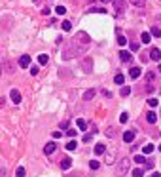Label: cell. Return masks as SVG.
<instances>
[{
	"label": "cell",
	"mask_w": 161,
	"mask_h": 177,
	"mask_svg": "<svg viewBox=\"0 0 161 177\" xmlns=\"http://www.w3.org/2000/svg\"><path fill=\"white\" fill-rule=\"evenodd\" d=\"M85 49H87L85 46H80V44H76V42L72 40V42H70V46L63 49V59H72L74 55H78V53H83Z\"/></svg>",
	"instance_id": "cell-1"
},
{
	"label": "cell",
	"mask_w": 161,
	"mask_h": 177,
	"mask_svg": "<svg viewBox=\"0 0 161 177\" xmlns=\"http://www.w3.org/2000/svg\"><path fill=\"white\" fill-rule=\"evenodd\" d=\"M76 44H80V46H89V42H91V36L85 32V31H78V34H76V38H74Z\"/></svg>",
	"instance_id": "cell-2"
},
{
	"label": "cell",
	"mask_w": 161,
	"mask_h": 177,
	"mask_svg": "<svg viewBox=\"0 0 161 177\" xmlns=\"http://www.w3.org/2000/svg\"><path fill=\"white\" fill-rule=\"evenodd\" d=\"M129 168H131V160L123 158V160L118 162V166H116V173H118V175H125V173L129 172Z\"/></svg>",
	"instance_id": "cell-3"
},
{
	"label": "cell",
	"mask_w": 161,
	"mask_h": 177,
	"mask_svg": "<svg viewBox=\"0 0 161 177\" xmlns=\"http://www.w3.org/2000/svg\"><path fill=\"white\" fill-rule=\"evenodd\" d=\"M80 67H82L83 73H91V70H93V59H91V57H83L82 63H80Z\"/></svg>",
	"instance_id": "cell-4"
},
{
	"label": "cell",
	"mask_w": 161,
	"mask_h": 177,
	"mask_svg": "<svg viewBox=\"0 0 161 177\" xmlns=\"http://www.w3.org/2000/svg\"><path fill=\"white\" fill-rule=\"evenodd\" d=\"M120 59L123 63H133V53L127 52V49H121V52H120Z\"/></svg>",
	"instance_id": "cell-5"
},
{
	"label": "cell",
	"mask_w": 161,
	"mask_h": 177,
	"mask_svg": "<svg viewBox=\"0 0 161 177\" xmlns=\"http://www.w3.org/2000/svg\"><path fill=\"white\" fill-rule=\"evenodd\" d=\"M114 8L118 10V13H121L127 8V2H125V0H114Z\"/></svg>",
	"instance_id": "cell-6"
},
{
	"label": "cell",
	"mask_w": 161,
	"mask_h": 177,
	"mask_svg": "<svg viewBox=\"0 0 161 177\" xmlns=\"http://www.w3.org/2000/svg\"><path fill=\"white\" fill-rule=\"evenodd\" d=\"M150 59H153L156 63L161 59V49H159V48H152V49H150Z\"/></svg>",
	"instance_id": "cell-7"
},
{
	"label": "cell",
	"mask_w": 161,
	"mask_h": 177,
	"mask_svg": "<svg viewBox=\"0 0 161 177\" xmlns=\"http://www.w3.org/2000/svg\"><path fill=\"white\" fill-rule=\"evenodd\" d=\"M29 65H31V55H21V57H19V67L27 69Z\"/></svg>",
	"instance_id": "cell-8"
},
{
	"label": "cell",
	"mask_w": 161,
	"mask_h": 177,
	"mask_svg": "<svg viewBox=\"0 0 161 177\" xmlns=\"http://www.w3.org/2000/svg\"><path fill=\"white\" fill-rule=\"evenodd\" d=\"M10 97H11V101L15 103V105H19V103H21V94H19L17 90H11V91H10Z\"/></svg>",
	"instance_id": "cell-9"
},
{
	"label": "cell",
	"mask_w": 161,
	"mask_h": 177,
	"mask_svg": "<svg viewBox=\"0 0 161 177\" xmlns=\"http://www.w3.org/2000/svg\"><path fill=\"white\" fill-rule=\"evenodd\" d=\"M140 74H142V69H138V67H133V69L129 70V76H131L133 80H137V78H138V76H140Z\"/></svg>",
	"instance_id": "cell-10"
},
{
	"label": "cell",
	"mask_w": 161,
	"mask_h": 177,
	"mask_svg": "<svg viewBox=\"0 0 161 177\" xmlns=\"http://www.w3.org/2000/svg\"><path fill=\"white\" fill-rule=\"evenodd\" d=\"M97 95V90L95 88H91V90H87L85 94H83V101H91V99H93Z\"/></svg>",
	"instance_id": "cell-11"
},
{
	"label": "cell",
	"mask_w": 161,
	"mask_h": 177,
	"mask_svg": "<svg viewBox=\"0 0 161 177\" xmlns=\"http://www.w3.org/2000/svg\"><path fill=\"white\" fill-rule=\"evenodd\" d=\"M2 69L6 73H13V70H15V65H13L11 61H2Z\"/></svg>",
	"instance_id": "cell-12"
},
{
	"label": "cell",
	"mask_w": 161,
	"mask_h": 177,
	"mask_svg": "<svg viewBox=\"0 0 161 177\" xmlns=\"http://www.w3.org/2000/svg\"><path fill=\"white\" fill-rule=\"evenodd\" d=\"M55 148H57V145H55L53 141H51V143H46L44 152H46V154H53V152H55Z\"/></svg>",
	"instance_id": "cell-13"
},
{
	"label": "cell",
	"mask_w": 161,
	"mask_h": 177,
	"mask_svg": "<svg viewBox=\"0 0 161 177\" xmlns=\"http://www.w3.org/2000/svg\"><path fill=\"white\" fill-rule=\"evenodd\" d=\"M146 120H148L150 124H156L157 122V114L153 111H150V112H146Z\"/></svg>",
	"instance_id": "cell-14"
},
{
	"label": "cell",
	"mask_w": 161,
	"mask_h": 177,
	"mask_svg": "<svg viewBox=\"0 0 161 177\" xmlns=\"http://www.w3.org/2000/svg\"><path fill=\"white\" fill-rule=\"evenodd\" d=\"M133 139H135V131H133V130H129V131L123 133V141H125V143H131Z\"/></svg>",
	"instance_id": "cell-15"
},
{
	"label": "cell",
	"mask_w": 161,
	"mask_h": 177,
	"mask_svg": "<svg viewBox=\"0 0 161 177\" xmlns=\"http://www.w3.org/2000/svg\"><path fill=\"white\" fill-rule=\"evenodd\" d=\"M70 166H72V160L68 158V156H65V158L61 160V168L63 169H70Z\"/></svg>",
	"instance_id": "cell-16"
},
{
	"label": "cell",
	"mask_w": 161,
	"mask_h": 177,
	"mask_svg": "<svg viewBox=\"0 0 161 177\" xmlns=\"http://www.w3.org/2000/svg\"><path fill=\"white\" fill-rule=\"evenodd\" d=\"M118 44H120V46H125V44H127V36H125V34H121V31H118Z\"/></svg>",
	"instance_id": "cell-17"
},
{
	"label": "cell",
	"mask_w": 161,
	"mask_h": 177,
	"mask_svg": "<svg viewBox=\"0 0 161 177\" xmlns=\"http://www.w3.org/2000/svg\"><path fill=\"white\" fill-rule=\"evenodd\" d=\"M104 152H106L104 145H102V143H97V145H95V154H99V156H101V154H104Z\"/></svg>",
	"instance_id": "cell-18"
},
{
	"label": "cell",
	"mask_w": 161,
	"mask_h": 177,
	"mask_svg": "<svg viewBox=\"0 0 161 177\" xmlns=\"http://www.w3.org/2000/svg\"><path fill=\"white\" fill-rule=\"evenodd\" d=\"M78 128H80V131H85L87 130V122L83 118H78Z\"/></svg>",
	"instance_id": "cell-19"
},
{
	"label": "cell",
	"mask_w": 161,
	"mask_h": 177,
	"mask_svg": "<svg viewBox=\"0 0 161 177\" xmlns=\"http://www.w3.org/2000/svg\"><path fill=\"white\" fill-rule=\"evenodd\" d=\"M140 40L144 42V44H150V42H152V36H150V32H142V34H140Z\"/></svg>",
	"instance_id": "cell-20"
},
{
	"label": "cell",
	"mask_w": 161,
	"mask_h": 177,
	"mask_svg": "<svg viewBox=\"0 0 161 177\" xmlns=\"http://www.w3.org/2000/svg\"><path fill=\"white\" fill-rule=\"evenodd\" d=\"M120 94H121V97H127V95L131 94V88H129V86H125V84H123V86H121V90H120Z\"/></svg>",
	"instance_id": "cell-21"
},
{
	"label": "cell",
	"mask_w": 161,
	"mask_h": 177,
	"mask_svg": "<svg viewBox=\"0 0 161 177\" xmlns=\"http://www.w3.org/2000/svg\"><path fill=\"white\" fill-rule=\"evenodd\" d=\"M153 80H156V73H153V70H150V73H146V82H148V84H152Z\"/></svg>",
	"instance_id": "cell-22"
},
{
	"label": "cell",
	"mask_w": 161,
	"mask_h": 177,
	"mask_svg": "<svg viewBox=\"0 0 161 177\" xmlns=\"http://www.w3.org/2000/svg\"><path fill=\"white\" fill-rule=\"evenodd\" d=\"M114 82L121 86V84H125V76H123V74H116V76H114Z\"/></svg>",
	"instance_id": "cell-23"
},
{
	"label": "cell",
	"mask_w": 161,
	"mask_h": 177,
	"mask_svg": "<svg viewBox=\"0 0 161 177\" xmlns=\"http://www.w3.org/2000/svg\"><path fill=\"white\" fill-rule=\"evenodd\" d=\"M150 36H161V29H159V27H152Z\"/></svg>",
	"instance_id": "cell-24"
},
{
	"label": "cell",
	"mask_w": 161,
	"mask_h": 177,
	"mask_svg": "<svg viewBox=\"0 0 161 177\" xmlns=\"http://www.w3.org/2000/svg\"><path fill=\"white\" fill-rule=\"evenodd\" d=\"M38 63H40V65H47V55L46 53H40L38 55Z\"/></svg>",
	"instance_id": "cell-25"
},
{
	"label": "cell",
	"mask_w": 161,
	"mask_h": 177,
	"mask_svg": "<svg viewBox=\"0 0 161 177\" xmlns=\"http://www.w3.org/2000/svg\"><path fill=\"white\" fill-rule=\"evenodd\" d=\"M116 131H118V130L114 128V126H110V128L106 130V135H108V137H116V135H118V133H116Z\"/></svg>",
	"instance_id": "cell-26"
},
{
	"label": "cell",
	"mask_w": 161,
	"mask_h": 177,
	"mask_svg": "<svg viewBox=\"0 0 161 177\" xmlns=\"http://www.w3.org/2000/svg\"><path fill=\"white\" fill-rule=\"evenodd\" d=\"M61 27H63V31H66V32H68V31H72V23H70V21H63V25H61Z\"/></svg>",
	"instance_id": "cell-27"
},
{
	"label": "cell",
	"mask_w": 161,
	"mask_h": 177,
	"mask_svg": "<svg viewBox=\"0 0 161 177\" xmlns=\"http://www.w3.org/2000/svg\"><path fill=\"white\" fill-rule=\"evenodd\" d=\"M131 4H133V6H137V8H144L146 0H131Z\"/></svg>",
	"instance_id": "cell-28"
},
{
	"label": "cell",
	"mask_w": 161,
	"mask_h": 177,
	"mask_svg": "<svg viewBox=\"0 0 161 177\" xmlns=\"http://www.w3.org/2000/svg\"><path fill=\"white\" fill-rule=\"evenodd\" d=\"M142 152H144V154H150V152H153V145H152V143H148V145H144V148H142Z\"/></svg>",
	"instance_id": "cell-29"
},
{
	"label": "cell",
	"mask_w": 161,
	"mask_h": 177,
	"mask_svg": "<svg viewBox=\"0 0 161 177\" xmlns=\"http://www.w3.org/2000/svg\"><path fill=\"white\" fill-rule=\"evenodd\" d=\"M135 162H137V164H146L144 154H137V156H135Z\"/></svg>",
	"instance_id": "cell-30"
},
{
	"label": "cell",
	"mask_w": 161,
	"mask_h": 177,
	"mask_svg": "<svg viewBox=\"0 0 161 177\" xmlns=\"http://www.w3.org/2000/svg\"><path fill=\"white\" fill-rule=\"evenodd\" d=\"M15 177H25V168H23V166H19V168L15 169Z\"/></svg>",
	"instance_id": "cell-31"
},
{
	"label": "cell",
	"mask_w": 161,
	"mask_h": 177,
	"mask_svg": "<svg viewBox=\"0 0 161 177\" xmlns=\"http://www.w3.org/2000/svg\"><path fill=\"white\" fill-rule=\"evenodd\" d=\"M55 12H57V15H65V13H66V8H65V6H57V8H55Z\"/></svg>",
	"instance_id": "cell-32"
},
{
	"label": "cell",
	"mask_w": 161,
	"mask_h": 177,
	"mask_svg": "<svg viewBox=\"0 0 161 177\" xmlns=\"http://www.w3.org/2000/svg\"><path fill=\"white\" fill-rule=\"evenodd\" d=\"M148 105H150V107H157V105H159V99L150 97V99H148Z\"/></svg>",
	"instance_id": "cell-33"
},
{
	"label": "cell",
	"mask_w": 161,
	"mask_h": 177,
	"mask_svg": "<svg viewBox=\"0 0 161 177\" xmlns=\"http://www.w3.org/2000/svg\"><path fill=\"white\" fill-rule=\"evenodd\" d=\"M76 147H78V143H76V141H68V143H66V151H74Z\"/></svg>",
	"instance_id": "cell-34"
},
{
	"label": "cell",
	"mask_w": 161,
	"mask_h": 177,
	"mask_svg": "<svg viewBox=\"0 0 161 177\" xmlns=\"http://www.w3.org/2000/svg\"><path fill=\"white\" fill-rule=\"evenodd\" d=\"M142 173H144V169H142V168L133 169V177H142Z\"/></svg>",
	"instance_id": "cell-35"
},
{
	"label": "cell",
	"mask_w": 161,
	"mask_h": 177,
	"mask_svg": "<svg viewBox=\"0 0 161 177\" xmlns=\"http://www.w3.org/2000/svg\"><path fill=\"white\" fill-rule=\"evenodd\" d=\"M89 12H93V13H106V10H104V8H97V6L89 8Z\"/></svg>",
	"instance_id": "cell-36"
},
{
	"label": "cell",
	"mask_w": 161,
	"mask_h": 177,
	"mask_svg": "<svg viewBox=\"0 0 161 177\" xmlns=\"http://www.w3.org/2000/svg\"><path fill=\"white\" fill-rule=\"evenodd\" d=\"M99 166H101L99 160H91V162H89V168H91V169H99Z\"/></svg>",
	"instance_id": "cell-37"
},
{
	"label": "cell",
	"mask_w": 161,
	"mask_h": 177,
	"mask_svg": "<svg viewBox=\"0 0 161 177\" xmlns=\"http://www.w3.org/2000/svg\"><path fill=\"white\" fill-rule=\"evenodd\" d=\"M127 120H129V114H127V112H121V114H120V122H121V124H125Z\"/></svg>",
	"instance_id": "cell-38"
},
{
	"label": "cell",
	"mask_w": 161,
	"mask_h": 177,
	"mask_svg": "<svg viewBox=\"0 0 161 177\" xmlns=\"http://www.w3.org/2000/svg\"><path fill=\"white\" fill-rule=\"evenodd\" d=\"M131 52H138V42H131Z\"/></svg>",
	"instance_id": "cell-39"
},
{
	"label": "cell",
	"mask_w": 161,
	"mask_h": 177,
	"mask_svg": "<svg viewBox=\"0 0 161 177\" xmlns=\"http://www.w3.org/2000/svg\"><path fill=\"white\" fill-rule=\"evenodd\" d=\"M83 143H89V141H91V133H85V135H83Z\"/></svg>",
	"instance_id": "cell-40"
},
{
	"label": "cell",
	"mask_w": 161,
	"mask_h": 177,
	"mask_svg": "<svg viewBox=\"0 0 161 177\" xmlns=\"http://www.w3.org/2000/svg\"><path fill=\"white\" fill-rule=\"evenodd\" d=\"M38 70H40L38 67H31V74H32V76H36V74H38Z\"/></svg>",
	"instance_id": "cell-41"
},
{
	"label": "cell",
	"mask_w": 161,
	"mask_h": 177,
	"mask_svg": "<svg viewBox=\"0 0 161 177\" xmlns=\"http://www.w3.org/2000/svg\"><path fill=\"white\" fill-rule=\"evenodd\" d=\"M63 135V131H53V139H59Z\"/></svg>",
	"instance_id": "cell-42"
},
{
	"label": "cell",
	"mask_w": 161,
	"mask_h": 177,
	"mask_svg": "<svg viewBox=\"0 0 161 177\" xmlns=\"http://www.w3.org/2000/svg\"><path fill=\"white\" fill-rule=\"evenodd\" d=\"M66 133H68V135H70V137H74V135H76V133H78V131H76V130H66Z\"/></svg>",
	"instance_id": "cell-43"
},
{
	"label": "cell",
	"mask_w": 161,
	"mask_h": 177,
	"mask_svg": "<svg viewBox=\"0 0 161 177\" xmlns=\"http://www.w3.org/2000/svg\"><path fill=\"white\" fill-rule=\"evenodd\" d=\"M61 128H65V130L68 128V120H63V122H61Z\"/></svg>",
	"instance_id": "cell-44"
},
{
	"label": "cell",
	"mask_w": 161,
	"mask_h": 177,
	"mask_svg": "<svg viewBox=\"0 0 161 177\" xmlns=\"http://www.w3.org/2000/svg\"><path fill=\"white\" fill-rule=\"evenodd\" d=\"M42 13H44V15H50L51 10H50V8H44V10H42Z\"/></svg>",
	"instance_id": "cell-45"
},
{
	"label": "cell",
	"mask_w": 161,
	"mask_h": 177,
	"mask_svg": "<svg viewBox=\"0 0 161 177\" xmlns=\"http://www.w3.org/2000/svg\"><path fill=\"white\" fill-rule=\"evenodd\" d=\"M102 94H104V97H108V99L112 97V94H110V91H108V90H102Z\"/></svg>",
	"instance_id": "cell-46"
},
{
	"label": "cell",
	"mask_w": 161,
	"mask_h": 177,
	"mask_svg": "<svg viewBox=\"0 0 161 177\" xmlns=\"http://www.w3.org/2000/svg\"><path fill=\"white\" fill-rule=\"evenodd\" d=\"M0 177H6V169H4V168L0 169Z\"/></svg>",
	"instance_id": "cell-47"
},
{
	"label": "cell",
	"mask_w": 161,
	"mask_h": 177,
	"mask_svg": "<svg viewBox=\"0 0 161 177\" xmlns=\"http://www.w3.org/2000/svg\"><path fill=\"white\" fill-rule=\"evenodd\" d=\"M152 177H161V173H157V172H153V175Z\"/></svg>",
	"instance_id": "cell-48"
},
{
	"label": "cell",
	"mask_w": 161,
	"mask_h": 177,
	"mask_svg": "<svg viewBox=\"0 0 161 177\" xmlns=\"http://www.w3.org/2000/svg\"><path fill=\"white\" fill-rule=\"evenodd\" d=\"M101 2H102V4H106V2H112V0H101Z\"/></svg>",
	"instance_id": "cell-49"
},
{
	"label": "cell",
	"mask_w": 161,
	"mask_h": 177,
	"mask_svg": "<svg viewBox=\"0 0 161 177\" xmlns=\"http://www.w3.org/2000/svg\"><path fill=\"white\" fill-rule=\"evenodd\" d=\"M68 177H80V175H68Z\"/></svg>",
	"instance_id": "cell-50"
},
{
	"label": "cell",
	"mask_w": 161,
	"mask_h": 177,
	"mask_svg": "<svg viewBox=\"0 0 161 177\" xmlns=\"http://www.w3.org/2000/svg\"><path fill=\"white\" fill-rule=\"evenodd\" d=\"M157 70H159V73H161V65H159V69H157Z\"/></svg>",
	"instance_id": "cell-51"
},
{
	"label": "cell",
	"mask_w": 161,
	"mask_h": 177,
	"mask_svg": "<svg viewBox=\"0 0 161 177\" xmlns=\"http://www.w3.org/2000/svg\"><path fill=\"white\" fill-rule=\"evenodd\" d=\"M32 2H38V0H32Z\"/></svg>",
	"instance_id": "cell-52"
},
{
	"label": "cell",
	"mask_w": 161,
	"mask_h": 177,
	"mask_svg": "<svg viewBox=\"0 0 161 177\" xmlns=\"http://www.w3.org/2000/svg\"><path fill=\"white\" fill-rule=\"evenodd\" d=\"M159 151H161V145H159Z\"/></svg>",
	"instance_id": "cell-53"
},
{
	"label": "cell",
	"mask_w": 161,
	"mask_h": 177,
	"mask_svg": "<svg viewBox=\"0 0 161 177\" xmlns=\"http://www.w3.org/2000/svg\"><path fill=\"white\" fill-rule=\"evenodd\" d=\"M0 73H2V70H0Z\"/></svg>",
	"instance_id": "cell-54"
}]
</instances>
